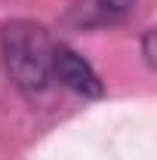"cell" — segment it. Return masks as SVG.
<instances>
[{
  "instance_id": "3957f363",
  "label": "cell",
  "mask_w": 157,
  "mask_h": 160,
  "mask_svg": "<svg viewBox=\"0 0 157 160\" xmlns=\"http://www.w3.org/2000/svg\"><path fill=\"white\" fill-rule=\"evenodd\" d=\"M102 9H108V12H126V9H133L139 0H96Z\"/></svg>"
},
{
  "instance_id": "6da1fadb",
  "label": "cell",
  "mask_w": 157,
  "mask_h": 160,
  "mask_svg": "<svg viewBox=\"0 0 157 160\" xmlns=\"http://www.w3.org/2000/svg\"><path fill=\"white\" fill-rule=\"evenodd\" d=\"M53 49L56 43L49 31L37 22H9L0 34V52H3V68L9 80L22 92H43L53 80Z\"/></svg>"
},
{
  "instance_id": "7a4b0ae2",
  "label": "cell",
  "mask_w": 157,
  "mask_h": 160,
  "mask_svg": "<svg viewBox=\"0 0 157 160\" xmlns=\"http://www.w3.org/2000/svg\"><path fill=\"white\" fill-rule=\"evenodd\" d=\"M53 80H59L62 86H68L71 92H77L83 99L105 96V83L96 74V68L80 52H74L71 46H62V43H56V49H53Z\"/></svg>"
},
{
  "instance_id": "277c9868",
  "label": "cell",
  "mask_w": 157,
  "mask_h": 160,
  "mask_svg": "<svg viewBox=\"0 0 157 160\" xmlns=\"http://www.w3.org/2000/svg\"><path fill=\"white\" fill-rule=\"evenodd\" d=\"M154 31H145V59H148V65L154 68Z\"/></svg>"
}]
</instances>
